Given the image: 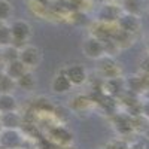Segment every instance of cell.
Returning a JSON list of instances; mask_svg holds the SVG:
<instances>
[{
  "instance_id": "cell-1",
  "label": "cell",
  "mask_w": 149,
  "mask_h": 149,
  "mask_svg": "<svg viewBox=\"0 0 149 149\" xmlns=\"http://www.w3.org/2000/svg\"><path fill=\"white\" fill-rule=\"evenodd\" d=\"M9 27H10V33H12V45L21 49L31 36V26L24 19H17Z\"/></svg>"
},
{
  "instance_id": "cell-2",
  "label": "cell",
  "mask_w": 149,
  "mask_h": 149,
  "mask_svg": "<svg viewBox=\"0 0 149 149\" xmlns=\"http://www.w3.org/2000/svg\"><path fill=\"white\" fill-rule=\"evenodd\" d=\"M82 51L86 58L90 60H100L103 55H106V49H104V42L103 39L97 36H90L84 40L82 45Z\"/></svg>"
},
{
  "instance_id": "cell-3",
  "label": "cell",
  "mask_w": 149,
  "mask_h": 149,
  "mask_svg": "<svg viewBox=\"0 0 149 149\" xmlns=\"http://www.w3.org/2000/svg\"><path fill=\"white\" fill-rule=\"evenodd\" d=\"M24 145V137L19 130L3 128L0 133V146L5 149H21Z\"/></svg>"
},
{
  "instance_id": "cell-4",
  "label": "cell",
  "mask_w": 149,
  "mask_h": 149,
  "mask_svg": "<svg viewBox=\"0 0 149 149\" xmlns=\"http://www.w3.org/2000/svg\"><path fill=\"white\" fill-rule=\"evenodd\" d=\"M122 14V9L118 5H112V3H104L98 8L95 18L98 22H103V24H113L118 21V18Z\"/></svg>"
},
{
  "instance_id": "cell-5",
  "label": "cell",
  "mask_w": 149,
  "mask_h": 149,
  "mask_svg": "<svg viewBox=\"0 0 149 149\" xmlns=\"http://www.w3.org/2000/svg\"><path fill=\"white\" fill-rule=\"evenodd\" d=\"M112 124H113L115 131L121 136V137H127L128 134L134 131V124H133V116L128 113H115L112 116Z\"/></svg>"
},
{
  "instance_id": "cell-6",
  "label": "cell",
  "mask_w": 149,
  "mask_h": 149,
  "mask_svg": "<svg viewBox=\"0 0 149 149\" xmlns=\"http://www.w3.org/2000/svg\"><path fill=\"white\" fill-rule=\"evenodd\" d=\"M24 64H26L30 69H34L40 64L42 61V54H40V49L36 48L33 45H24L19 49V57H18Z\"/></svg>"
},
{
  "instance_id": "cell-7",
  "label": "cell",
  "mask_w": 149,
  "mask_h": 149,
  "mask_svg": "<svg viewBox=\"0 0 149 149\" xmlns=\"http://www.w3.org/2000/svg\"><path fill=\"white\" fill-rule=\"evenodd\" d=\"M116 26L119 30L125 31V33H130V34H134L140 30V26H142V21L139 18V15H133V14H127V12H122L121 17L118 18L116 21Z\"/></svg>"
},
{
  "instance_id": "cell-8",
  "label": "cell",
  "mask_w": 149,
  "mask_h": 149,
  "mask_svg": "<svg viewBox=\"0 0 149 149\" xmlns=\"http://www.w3.org/2000/svg\"><path fill=\"white\" fill-rule=\"evenodd\" d=\"M49 139H51V142L57 143L58 146L69 145L73 142V133L69 131L64 125L58 124V125H54L49 128Z\"/></svg>"
},
{
  "instance_id": "cell-9",
  "label": "cell",
  "mask_w": 149,
  "mask_h": 149,
  "mask_svg": "<svg viewBox=\"0 0 149 149\" xmlns=\"http://www.w3.org/2000/svg\"><path fill=\"white\" fill-rule=\"evenodd\" d=\"M66 73V76L69 78V81L72 82L73 86H79L82 84L86 82V79H88V72H86V69L81 64H73V66H69L63 70Z\"/></svg>"
},
{
  "instance_id": "cell-10",
  "label": "cell",
  "mask_w": 149,
  "mask_h": 149,
  "mask_svg": "<svg viewBox=\"0 0 149 149\" xmlns=\"http://www.w3.org/2000/svg\"><path fill=\"white\" fill-rule=\"evenodd\" d=\"M98 61V69L103 73V76L107 79V78H116L119 76V67H118V63L115 61L113 57L110 55H103Z\"/></svg>"
},
{
  "instance_id": "cell-11",
  "label": "cell",
  "mask_w": 149,
  "mask_h": 149,
  "mask_svg": "<svg viewBox=\"0 0 149 149\" xmlns=\"http://www.w3.org/2000/svg\"><path fill=\"white\" fill-rule=\"evenodd\" d=\"M103 91L110 95V97H119L124 91H125V81H124L121 76H116V78H107L103 84Z\"/></svg>"
},
{
  "instance_id": "cell-12",
  "label": "cell",
  "mask_w": 149,
  "mask_h": 149,
  "mask_svg": "<svg viewBox=\"0 0 149 149\" xmlns=\"http://www.w3.org/2000/svg\"><path fill=\"white\" fill-rule=\"evenodd\" d=\"M0 122H2L3 128L19 130L21 125H22V116L18 113V110L2 112V113H0Z\"/></svg>"
},
{
  "instance_id": "cell-13",
  "label": "cell",
  "mask_w": 149,
  "mask_h": 149,
  "mask_svg": "<svg viewBox=\"0 0 149 149\" xmlns=\"http://www.w3.org/2000/svg\"><path fill=\"white\" fill-rule=\"evenodd\" d=\"M73 85L72 82L69 81V78L66 76L64 72H60L57 76L52 79V84H51V90L55 93V94H67L69 91H72Z\"/></svg>"
},
{
  "instance_id": "cell-14",
  "label": "cell",
  "mask_w": 149,
  "mask_h": 149,
  "mask_svg": "<svg viewBox=\"0 0 149 149\" xmlns=\"http://www.w3.org/2000/svg\"><path fill=\"white\" fill-rule=\"evenodd\" d=\"M26 72H29V67L24 64L19 58L14 60V61H9V63L5 64V74H8L9 78L15 79V81L19 79Z\"/></svg>"
},
{
  "instance_id": "cell-15",
  "label": "cell",
  "mask_w": 149,
  "mask_h": 149,
  "mask_svg": "<svg viewBox=\"0 0 149 149\" xmlns=\"http://www.w3.org/2000/svg\"><path fill=\"white\" fill-rule=\"evenodd\" d=\"M124 81H125V90L127 91H130L133 94H137V95L145 94V88H143L140 74H133V76H128Z\"/></svg>"
},
{
  "instance_id": "cell-16",
  "label": "cell",
  "mask_w": 149,
  "mask_h": 149,
  "mask_svg": "<svg viewBox=\"0 0 149 149\" xmlns=\"http://www.w3.org/2000/svg\"><path fill=\"white\" fill-rule=\"evenodd\" d=\"M18 110V102L12 94H0V113Z\"/></svg>"
},
{
  "instance_id": "cell-17",
  "label": "cell",
  "mask_w": 149,
  "mask_h": 149,
  "mask_svg": "<svg viewBox=\"0 0 149 149\" xmlns=\"http://www.w3.org/2000/svg\"><path fill=\"white\" fill-rule=\"evenodd\" d=\"M122 12L133 15H140V12L143 9V0H122L121 3Z\"/></svg>"
},
{
  "instance_id": "cell-18",
  "label": "cell",
  "mask_w": 149,
  "mask_h": 149,
  "mask_svg": "<svg viewBox=\"0 0 149 149\" xmlns=\"http://www.w3.org/2000/svg\"><path fill=\"white\" fill-rule=\"evenodd\" d=\"M17 86H19V88L26 90V91H31L34 86H36V78H34V74L30 70L26 72L19 79H17Z\"/></svg>"
},
{
  "instance_id": "cell-19",
  "label": "cell",
  "mask_w": 149,
  "mask_h": 149,
  "mask_svg": "<svg viewBox=\"0 0 149 149\" xmlns=\"http://www.w3.org/2000/svg\"><path fill=\"white\" fill-rule=\"evenodd\" d=\"M91 103H93V102H91L90 95H76V97L72 100V103H70V110H72V109H73L74 112L86 110Z\"/></svg>"
},
{
  "instance_id": "cell-20",
  "label": "cell",
  "mask_w": 149,
  "mask_h": 149,
  "mask_svg": "<svg viewBox=\"0 0 149 149\" xmlns=\"http://www.w3.org/2000/svg\"><path fill=\"white\" fill-rule=\"evenodd\" d=\"M2 49V61L3 64L9 63V61H14V60H18L19 57V49L14 45H9L6 48H0Z\"/></svg>"
},
{
  "instance_id": "cell-21",
  "label": "cell",
  "mask_w": 149,
  "mask_h": 149,
  "mask_svg": "<svg viewBox=\"0 0 149 149\" xmlns=\"http://www.w3.org/2000/svg\"><path fill=\"white\" fill-rule=\"evenodd\" d=\"M15 86H17V81L3 73V76L0 78V94H12Z\"/></svg>"
},
{
  "instance_id": "cell-22",
  "label": "cell",
  "mask_w": 149,
  "mask_h": 149,
  "mask_svg": "<svg viewBox=\"0 0 149 149\" xmlns=\"http://www.w3.org/2000/svg\"><path fill=\"white\" fill-rule=\"evenodd\" d=\"M34 109L37 112H42V113H52L54 106L49 100L40 97V98H37V100H34Z\"/></svg>"
},
{
  "instance_id": "cell-23",
  "label": "cell",
  "mask_w": 149,
  "mask_h": 149,
  "mask_svg": "<svg viewBox=\"0 0 149 149\" xmlns=\"http://www.w3.org/2000/svg\"><path fill=\"white\" fill-rule=\"evenodd\" d=\"M12 45V33H10V27L5 26L0 27V48H6Z\"/></svg>"
},
{
  "instance_id": "cell-24",
  "label": "cell",
  "mask_w": 149,
  "mask_h": 149,
  "mask_svg": "<svg viewBox=\"0 0 149 149\" xmlns=\"http://www.w3.org/2000/svg\"><path fill=\"white\" fill-rule=\"evenodd\" d=\"M70 113H72V110L70 109H66L63 106H54V110H52V115L60 121V124H63V122H67L69 118H70Z\"/></svg>"
},
{
  "instance_id": "cell-25",
  "label": "cell",
  "mask_w": 149,
  "mask_h": 149,
  "mask_svg": "<svg viewBox=\"0 0 149 149\" xmlns=\"http://www.w3.org/2000/svg\"><path fill=\"white\" fill-rule=\"evenodd\" d=\"M12 17V5L8 0H0V21H8Z\"/></svg>"
},
{
  "instance_id": "cell-26",
  "label": "cell",
  "mask_w": 149,
  "mask_h": 149,
  "mask_svg": "<svg viewBox=\"0 0 149 149\" xmlns=\"http://www.w3.org/2000/svg\"><path fill=\"white\" fill-rule=\"evenodd\" d=\"M106 149H128V143L124 140V139H116V140H112Z\"/></svg>"
},
{
  "instance_id": "cell-27",
  "label": "cell",
  "mask_w": 149,
  "mask_h": 149,
  "mask_svg": "<svg viewBox=\"0 0 149 149\" xmlns=\"http://www.w3.org/2000/svg\"><path fill=\"white\" fill-rule=\"evenodd\" d=\"M140 72L149 74V54L140 61Z\"/></svg>"
},
{
  "instance_id": "cell-28",
  "label": "cell",
  "mask_w": 149,
  "mask_h": 149,
  "mask_svg": "<svg viewBox=\"0 0 149 149\" xmlns=\"http://www.w3.org/2000/svg\"><path fill=\"white\" fill-rule=\"evenodd\" d=\"M142 115L149 121V98H146V102H142Z\"/></svg>"
},
{
  "instance_id": "cell-29",
  "label": "cell",
  "mask_w": 149,
  "mask_h": 149,
  "mask_svg": "<svg viewBox=\"0 0 149 149\" xmlns=\"http://www.w3.org/2000/svg\"><path fill=\"white\" fill-rule=\"evenodd\" d=\"M140 78H142V84H143L145 93L149 91V74L148 73H140Z\"/></svg>"
},
{
  "instance_id": "cell-30",
  "label": "cell",
  "mask_w": 149,
  "mask_h": 149,
  "mask_svg": "<svg viewBox=\"0 0 149 149\" xmlns=\"http://www.w3.org/2000/svg\"><path fill=\"white\" fill-rule=\"evenodd\" d=\"M128 149H146V145L139 142V140H136L133 143H128Z\"/></svg>"
},
{
  "instance_id": "cell-31",
  "label": "cell",
  "mask_w": 149,
  "mask_h": 149,
  "mask_svg": "<svg viewBox=\"0 0 149 149\" xmlns=\"http://www.w3.org/2000/svg\"><path fill=\"white\" fill-rule=\"evenodd\" d=\"M143 134H145V137H146V139H149V121H148L146 127H145V130H143Z\"/></svg>"
},
{
  "instance_id": "cell-32",
  "label": "cell",
  "mask_w": 149,
  "mask_h": 149,
  "mask_svg": "<svg viewBox=\"0 0 149 149\" xmlns=\"http://www.w3.org/2000/svg\"><path fill=\"white\" fill-rule=\"evenodd\" d=\"M3 73H5V64H2V63H0V78L3 76Z\"/></svg>"
},
{
  "instance_id": "cell-33",
  "label": "cell",
  "mask_w": 149,
  "mask_h": 149,
  "mask_svg": "<svg viewBox=\"0 0 149 149\" xmlns=\"http://www.w3.org/2000/svg\"><path fill=\"white\" fill-rule=\"evenodd\" d=\"M146 51H148V54H149V37L146 39Z\"/></svg>"
},
{
  "instance_id": "cell-34",
  "label": "cell",
  "mask_w": 149,
  "mask_h": 149,
  "mask_svg": "<svg viewBox=\"0 0 149 149\" xmlns=\"http://www.w3.org/2000/svg\"><path fill=\"white\" fill-rule=\"evenodd\" d=\"M3 131V125H2V122H0V133Z\"/></svg>"
},
{
  "instance_id": "cell-35",
  "label": "cell",
  "mask_w": 149,
  "mask_h": 149,
  "mask_svg": "<svg viewBox=\"0 0 149 149\" xmlns=\"http://www.w3.org/2000/svg\"><path fill=\"white\" fill-rule=\"evenodd\" d=\"M5 26V21H0V27H3Z\"/></svg>"
},
{
  "instance_id": "cell-36",
  "label": "cell",
  "mask_w": 149,
  "mask_h": 149,
  "mask_svg": "<svg viewBox=\"0 0 149 149\" xmlns=\"http://www.w3.org/2000/svg\"><path fill=\"white\" fill-rule=\"evenodd\" d=\"M145 95H146V98H149V91H146V93H145Z\"/></svg>"
},
{
  "instance_id": "cell-37",
  "label": "cell",
  "mask_w": 149,
  "mask_h": 149,
  "mask_svg": "<svg viewBox=\"0 0 149 149\" xmlns=\"http://www.w3.org/2000/svg\"><path fill=\"white\" fill-rule=\"evenodd\" d=\"M0 149H5V148H2V146H0Z\"/></svg>"
}]
</instances>
